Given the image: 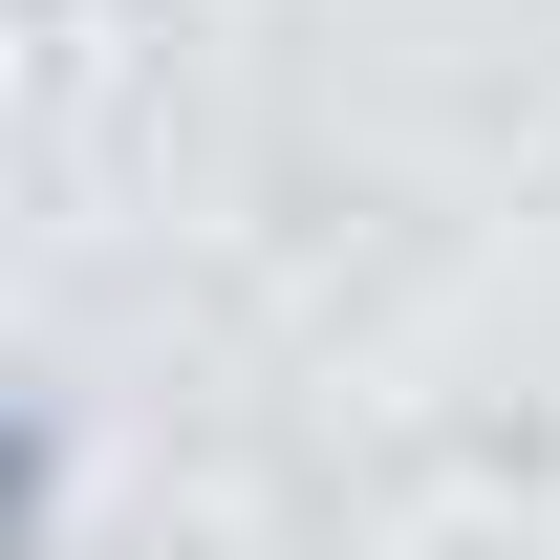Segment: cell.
<instances>
[{
	"label": "cell",
	"instance_id": "6da1fadb",
	"mask_svg": "<svg viewBox=\"0 0 560 560\" xmlns=\"http://www.w3.org/2000/svg\"><path fill=\"white\" fill-rule=\"evenodd\" d=\"M22 539H44V431L0 410V560H22Z\"/></svg>",
	"mask_w": 560,
	"mask_h": 560
}]
</instances>
